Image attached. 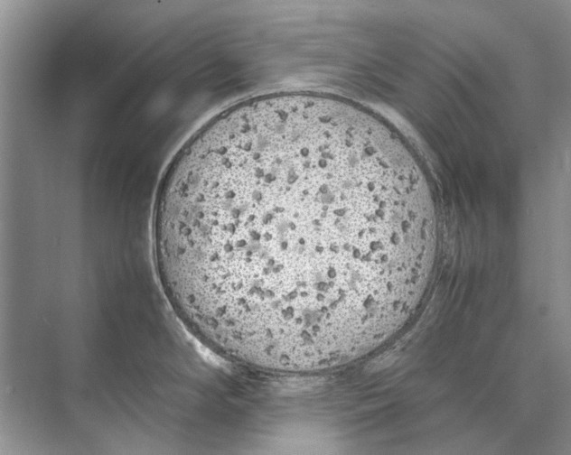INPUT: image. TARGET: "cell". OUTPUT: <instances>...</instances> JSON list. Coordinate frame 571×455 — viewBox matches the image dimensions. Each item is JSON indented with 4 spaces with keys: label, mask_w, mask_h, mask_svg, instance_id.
<instances>
[{
    "label": "cell",
    "mask_w": 571,
    "mask_h": 455,
    "mask_svg": "<svg viewBox=\"0 0 571 455\" xmlns=\"http://www.w3.org/2000/svg\"><path fill=\"white\" fill-rule=\"evenodd\" d=\"M425 219L356 120L257 110L182 147L157 220L175 290L274 337L350 333L409 302Z\"/></svg>",
    "instance_id": "obj_1"
}]
</instances>
